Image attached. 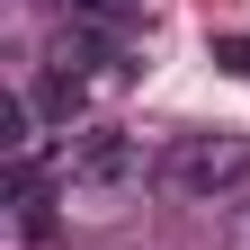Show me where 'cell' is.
Returning <instances> with one entry per match:
<instances>
[{
    "instance_id": "cell-1",
    "label": "cell",
    "mask_w": 250,
    "mask_h": 250,
    "mask_svg": "<svg viewBox=\"0 0 250 250\" xmlns=\"http://www.w3.org/2000/svg\"><path fill=\"white\" fill-rule=\"evenodd\" d=\"M152 179H161L170 197H232V188L250 179V134H232V125H197V134H179L161 161H152Z\"/></svg>"
},
{
    "instance_id": "cell-2",
    "label": "cell",
    "mask_w": 250,
    "mask_h": 250,
    "mask_svg": "<svg viewBox=\"0 0 250 250\" xmlns=\"http://www.w3.org/2000/svg\"><path fill=\"white\" fill-rule=\"evenodd\" d=\"M62 170H72V188H125V179H143V143L125 125H81L62 143Z\"/></svg>"
},
{
    "instance_id": "cell-3",
    "label": "cell",
    "mask_w": 250,
    "mask_h": 250,
    "mask_svg": "<svg viewBox=\"0 0 250 250\" xmlns=\"http://www.w3.org/2000/svg\"><path fill=\"white\" fill-rule=\"evenodd\" d=\"M27 107H36V125H54V134L72 143V125H81V107H89V89H81L72 72H45V81H27Z\"/></svg>"
},
{
    "instance_id": "cell-4",
    "label": "cell",
    "mask_w": 250,
    "mask_h": 250,
    "mask_svg": "<svg viewBox=\"0 0 250 250\" xmlns=\"http://www.w3.org/2000/svg\"><path fill=\"white\" fill-rule=\"evenodd\" d=\"M18 232H27V241H54V188H45V161H18Z\"/></svg>"
},
{
    "instance_id": "cell-5",
    "label": "cell",
    "mask_w": 250,
    "mask_h": 250,
    "mask_svg": "<svg viewBox=\"0 0 250 250\" xmlns=\"http://www.w3.org/2000/svg\"><path fill=\"white\" fill-rule=\"evenodd\" d=\"M62 18H89V27H134L143 0H62Z\"/></svg>"
},
{
    "instance_id": "cell-6",
    "label": "cell",
    "mask_w": 250,
    "mask_h": 250,
    "mask_svg": "<svg viewBox=\"0 0 250 250\" xmlns=\"http://www.w3.org/2000/svg\"><path fill=\"white\" fill-rule=\"evenodd\" d=\"M206 62H214V72H232V81H250V36H214Z\"/></svg>"
}]
</instances>
